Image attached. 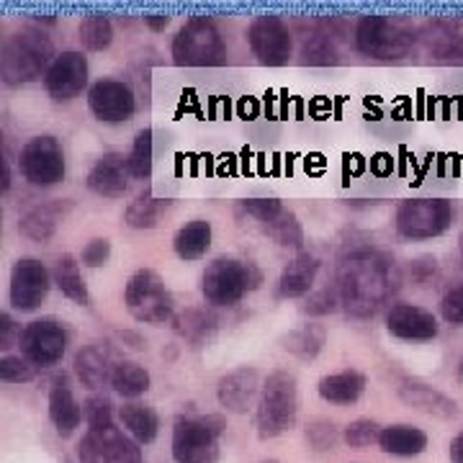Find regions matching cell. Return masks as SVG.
Returning a JSON list of instances; mask_svg holds the SVG:
<instances>
[{"instance_id":"obj_1","label":"cell","mask_w":463,"mask_h":463,"mask_svg":"<svg viewBox=\"0 0 463 463\" xmlns=\"http://www.w3.org/2000/svg\"><path fill=\"white\" fill-rule=\"evenodd\" d=\"M402 273L397 260L379 248L347 250L337 263L335 291L340 298V309L353 319H368L383 309L399 291Z\"/></svg>"},{"instance_id":"obj_2","label":"cell","mask_w":463,"mask_h":463,"mask_svg":"<svg viewBox=\"0 0 463 463\" xmlns=\"http://www.w3.org/2000/svg\"><path fill=\"white\" fill-rule=\"evenodd\" d=\"M54 44L44 29L39 26H21L3 39L0 47V80L8 88H18L44 78L54 62Z\"/></svg>"},{"instance_id":"obj_3","label":"cell","mask_w":463,"mask_h":463,"mask_svg":"<svg viewBox=\"0 0 463 463\" xmlns=\"http://www.w3.org/2000/svg\"><path fill=\"white\" fill-rule=\"evenodd\" d=\"M298 414V386L291 371H273L263 381V392L258 397V435L263 440L279 438L294 428Z\"/></svg>"},{"instance_id":"obj_4","label":"cell","mask_w":463,"mask_h":463,"mask_svg":"<svg viewBox=\"0 0 463 463\" xmlns=\"http://www.w3.org/2000/svg\"><path fill=\"white\" fill-rule=\"evenodd\" d=\"M263 283L258 265L240 258H216L201 276V294L212 307H234Z\"/></svg>"},{"instance_id":"obj_5","label":"cell","mask_w":463,"mask_h":463,"mask_svg":"<svg viewBox=\"0 0 463 463\" xmlns=\"http://www.w3.org/2000/svg\"><path fill=\"white\" fill-rule=\"evenodd\" d=\"M170 57L178 67H216L227 60L224 36L209 16H191L173 36Z\"/></svg>"},{"instance_id":"obj_6","label":"cell","mask_w":463,"mask_h":463,"mask_svg":"<svg viewBox=\"0 0 463 463\" xmlns=\"http://www.w3.org/2000/svg\"><path fill=\"white\" fill-rule=\"evenodd\" d=\"M420 33L402 26L397 21L381 14L364 16L355 26V50L364 57L381 60V62H397L404 60L414 50Z\"/></svg>"},{"instance_id":"obj_7","label":"cell","mask_w":463,"mask_h":463,"mask_svg":"<svg viewBox=\"0 0 463 463\" xmlns=\"http://www.w3.org/2000/svg\"><path fill=\"white\" fill-rule=\"evenodd\" d=\"M222 414L178 417L173 428L175 463H219V438L224 435Z\"/></svg>"},{"instance_id":"obj_8","label":"cell","mask_w":463,"mask_h":463,"mask_svg":"<svg viewBox=\"0 0 463 463\" xmlns=\"http://www.w3.org/2000/svg\"><path fill=\"white\" fill-rule=\"evenodd\" d=\"M127 312L142 325H165L175 317V301L157 270L139 268L124 286Z\"/></svg>"},{"instance_id":"obj_9","label":"cell","mask_w":463,"mask_h":463,"mask_svg":"<svg viewBox=\"0 0 463 463\" xmlns=\"http://www.w3.org/2000/svg\"><path fill=\"white\" fill-rule=\"evenodd\" d=\"M456 209L448 199H407L397 206L394 227L404 240H432L450 230Z\"/></svg>"},{"instance_id":"obj_10","label":"cell","mask_w":463,"mask_h":463,"mask_svg":"<svg viewBox=\"0 0 463 463\" xmlns=\"http://www.w3.org/2000/svg\"><path fill=\"white\" fill-rule=\"evenodd\" d=\"M18 173L36 188H52L65 181L67 163L60 139L52 134L32 137L18 152Z\"/></svg>"},{"instance_id":"obj_11","label":"cell","mask_w":463,"mask_h":463,"mask_svg":"<svg viewBox=\"0 0 463 463\" xmlns=\"http://www.w3.org/2000/svg\"><path fill=\"white\" fill-rule=\"evenodd\" d=\"M21 355L33 365V368H52L65 358L67 350V330L65 325L54 317H42L29 322L21 330Z\"/></svg>"},{"instance_id":"obj_12","label":"cell","mask_w":463,"mask_h":463,"mask_svg":"<svg viewBox=\"0 0 463 463\" xmlns=\"http://www.w3.org/2000/svg\"><path fill=\"white\" fill-rule=\"evenodd\" d=\"M245 36H248L250 52L258 57L260 65H288L291 52H294V39H291V32H288V26L281 16H273V14L255 16L250 21Z\"/></svg>"},{"instance_id":"obj_13","label":"cell","mask_w":463,"mask_h":463,"mask_svg":"<svg viewBox=\"0 0 463 463\" xmlns=\"http://www.w3.org/2000/svg\"><path fill=\"white\" fill-rule=\"evenodd\" d=\"M52 283H54V279H52V273L42 260H36V258H18L14 268H11L8 301L21 315L36 312L44 304L47 294H50Z\"/></svg>"},{"instance_id":"obj_14","label":"cell","mask_w":463,"mask_h":463,"mask_svg":"<svg viewBox=\"0 0 463 463\" xmlns=\"http://www.w3.org/2000/svg\"><path fill=\"white\" fill-rule=\"evenodd\" d=\"M80 463H142V448L121 428L88 430L78 446Z\"/></svg>"},{"instance_id":"obj_15","label":"cell","mask_w":463,"mask_h":463,"mask_svg":"<svg viewBox=\"0 0 463 463\" xmlns=\"http://www.w3.org/2000/svg\"><path fill=\"white\" fill-rule=\"evenodd\" d=\"M88 109L103 124H124L137 111V96L124 80L100 78L88 88Z\"/></svg>"},{"instance_id":"obj_16","label":"cell","mask_w":463,"mask_h":463,"mask_svg":"<svg viewBox=\"0 0 463 463\" xmlns=\"http://www.w3.org/2000/svg\"><path fill=\"white\" fill-rule=\"evenodd\" d=\"M85 85H88V57L78 50L57 54L44 75V90L54 103L78 99Z\"/></svg>"},{"instance_id":"obj_17","label":"cell","mask_w":463,"mask_h":463,"mask_svg":"<svg viewBox=\"0 0 463 463\" xmlns=\"http://www.w3.org/2000/svg\"><path fill=\"white\" fill-rule=\"evenodd\" d=\"M386 330L392 337L407 340V343H428L438 337L440 325L428 309L399 301V304H392L386 312Z\"/></svg>"},{"instance_id":"obj_18","label":"cell","mask_w":463,"mask_h":463,"mask_svg":"<svg viewBox=\"0 0 463 463\" xmlns=\"http://www.w3.org/2000/svg\"><path fill=\"white\" fill-rule=\"evenodd\" d=\"M260 392H263L260 373L252 365H240L230 373H224L216 383V399L232 414L248 412L255 397H260Z\"/></svg>"},{"instance_id":"obj_19","label":"cell","mask_w":463,"mask_h":463,"mask_svg":"<svg viewBox=\"0 0 463 463\" xmlns=\"http://www.w3.org/2000/svg\"><path fill=\"white\" fill-rule=\"evenodd\" d=\"M70 212H72V201L70 199H52L44 201V203H36L18 219V232L26 240L44 245L54 237L57 227L65 222V216Z\"/></svg>"},{"instance_id":"obj_20","label":"cell","mask_w":463,"mask_h":463,"mask_svg":"<svg viewBox=\"0 0 463 463\" xmlns=\"http://www.w3.org/2000/svg\"><path fill=\"white\" fill-rule=\"evenodd\" d=\"M132 173L127 167V155L106 152L88 173V188L103 199H121L129 191Z\"/></svg>"},{"instance_id":"obj_21","label":"cell","mask_w":463,"mask_h":463,"mask_svg":"<svg viewBox=\"0 0 463 463\" xmlns=\"http://www.w3.org/2000/svg\"><path fill=\"white\" fill-rule=\"evenodd\" d=\"M116 364L114 350L106 343H88L75 353L72 368L85 389H100L103 383H111Z\"/></svg>"},{"instance_id":"obj_22","label":"cell","mask_w":463,"mask_h":463,"mask_svg":"<svg viewBox=\"0 0 463 463\" xmlns=\"http://www.w3.org/2000/svg\"><path fill=\"white\" fill-rule=\"evenodd\" d=\"M83 417V407L75 399L72 386L67 383L65 376H57V379L52 381L50 389V420L52 425H54V430L60 432L62 438H67V435H72L80 428Z\"/></svg>"},{"instance_id":"obj_23","label":"cell","mask_w":463,"mask_h":463,"mask_svg":"<svg viewBox=\"0 0 463 463\" xmlns=\"http://www.w3.org/2000/svg\"><path fill=\"white\" fill-rule=\"evenodd\" d=\"M319 258L301 250L291 263L286 265L279 276V286H276V294L281 298H301L309 297L312 288H315L317 273H319Z\"/></svg>"},{"instance_id":"obj_24","label":"cell","mask_w":463,"mask_h":463,"mask_svg":"<svg viewBox=\"0 0 463 463\" xmlns=\"http://www.w3.org/2000/svg\"><path fill=\"white\" fill-rule=\"evenodd\" d=\"M399 399L417 412L432 414V417H456V412H458L453 399L428 386V383H422V381H402Z\"/></svg>"},{"instance_id":"obj_25","label":"cell","mask_w":463,"mask_h":463,"mask_svg":"<svg viewBox=\"0 0 463 463\" xmlns=\"http://www.w3.org/2000/svg\"><path fill=\"white\" fill-rule=\"evenodd\" d=\"M365 386H368V381H365L361 371L345 368V371H337V373H330V376H322L319 383H317V392L325 402L345 407V404H355L358 399L364 397Z\"/></svg>"},{"instance_id":"obj_26","label":"cell","mask_w":463,"mask_h":463,"mask_svg":"<svg viewBox=\"0 0 463 463\" xmlns=\"http://www.w3.org/2000/svg\"><path fill=\"white\" fill-rule=\"evenodd\" d=\"M212 237H214V232H212V222H206V219H191V222H185L181 230L175 232V237H173V250H175V255L185 260V263H194V260H201L209 248H212Z\"/></svg>"},{"instance_id":"obj_27","label":"cell","mask_w":463,"mask_h":463,"mask_svg":"<svg viewBox=\"0 0 463 463\" xmlns=\"http://www.w3.org/2000/svg\"><path fill=\"white\" fill-rule=\"evenodd\" d=\"M379 446L383 453L389 456H399V458H412L425 453L428 448V432L412 428V425H389L381 430Z\"/></svg>"},{"instance_id":"obj_28","label":"cell","mask_w":463,"mask_h":463,"mask_svg":"<svg viewBox=\"0 0 463 463\" xmlns=\"http://www.w3.org/2000/svg\"><path fill=\"white\" fill-rule=\"evenodd\" d=\"M420 42L438 60H458L463 57V36L456 26L446 21H432L420 29Z\"/></svg>"},{"instance_id":"obj_29","label":"cell","mask_w":463,"mask_h":463,"mask_svg":"<svg viewBox=\"0 0 463 463\" xmlns=\"http://www.w3.org/2000/svg\"><path fill=\"white\" fill-rule=\"evenodd\" d=\"M118 422L139 446H149L157 438V432H160V417H157V412L152 407L142 404V402L124 404L118 410Z\"/></svg>"},{"instance_id":"obj_30","label":"cell","mask_w":463,"mask_h":463,"mask_svg":"<svg viewBox=\"0 0 463 463\" xmlns=\"http://www.w3.org/2000/svg\"><path fill=\"white\" fill-rule=\"evenodd\" d=\"M52 279H54V286L62 291V297L80 304V307L90 304V294H88V286H85L83 273H80V263L75 255H70V252L60 255L54 263V270H52Z\"/></svg>"},{"instance_id":"obj_31","label":"cell","mask_w":463,"mask_h":463,"mask_svg":"<svg viewBox=\"0 0 463 463\" xmlns=\"http://www.w3.org/2000/svg\"><path fill=\"white\" fill-rule=\"evenodd\" d=\"M327 343V330L317 322H307L297 330L286 332L281 337V347L286 353L297 355L301 361H315Z\"/></svg>"},{"instance_id":"obj_32","label":"cell","mask_w":463,"mask_h":463,"mask_svg":"<svg viewBox=\"0 0 463 463\" xmlns=\"http://www.w3.org/2000/svg\"><path fill=\"white\" fill-rule=\"evenodd\" d=\"M216 325H219V319L212 312L196 309V307H191V309L173 317V330L178 332L183 340L191 343L194 347L203 345L216 332Z\"/></svg>"},{"instance_id":"obj_33","label":"cell","mask_w":463,"mask_h":463,"mask_svg":"<svg viewBox=\"0 0 463 463\" xmlns=\"http://www.w3.org/2000/svg\"><path fill=\"white\" fill-rule=\"evenodd\" d=\"M170 209V201L152 196V191H142L124 212V224L132 230H155L160 216Z\"/></svg>"},{"instance_id":"obj_34","label":"cell","mask_w":463,"mask_h":463,"mask_svg":"<svg viewBox=\"0 0 463 463\" xmlns=\"http://www.w3.org/2000/svg\"><path fill=\"white\" fill-rule=\"evenodd\" d=\"M149 371L145 365L134 364V361H118L114 368V376H111V389H114L118 397L124 399H137L149 392Z\"/></svg>"},{"instance_id":"obj_35","label":"cell","mask_w":463,"mask_h":463,"mask_svg":"<svg viewBox=\"0 0 463 463\" xmlns=\"http://www.w3.org/2000/svg\"><path fill=\"white\" fill-rule=\"evenodd\" d=\"M78 33H80V44L83 50L88 52H103L111 47L114 42V24L111 18L100 11H90L80 18V26H78Z\"/></svg>"},{"instance_id":"obj_36","label":"cell","mask_w":463,"mask_h":463,"mask_svg":"<svg viewBox=\"0 0 463 463\" xmlns=\"http://www.w3.org/2000/svg\"><path fill=\"white\" fill-rule=\"evenodd\" d=\"M263 232L276 245H281V248H294L298 252L304 248V230L298 224L297 214L288 212V209H283L281 214L273 216L263 227Z\"/></svg>"},{"instance_id":"obj_37","label":"cell","mask_w":463,"mask_h":463,"mask_svg":"<svg viewBox=\"0 0 463 463\" xmlns=\"http://www.w3.org/2000/svg\"><path fill=\"white\" fill-rule=\"evenodd\" d=\"M152 165H155V132L152 129H142L134 137V145L127 155V167L137 181H147L152 175Z\"/></svg>"},{"instance_id":"obj_38","label":"cell","mask_w":463,"mask_h":463,"mask_svg":"<svg viewBox=\"0 0 463 463\" xmlns=\"http://www.w3.org/2000/svg\"><path fill=\"white\" fill-rule=\"evenodd\" d=\"M301 57H304V65H335L337 62V52H335V44L330 42V36L319 33V36H309L304 42V50H301Z\"/></svg>"},{"instance_id":"obj_39","label":"cell","mask_w":463,"mask_h":463,"mask_svg":"<svg viewBox=\"0 0 463 463\" xmlns=\"http://www.w3.org/2000/svg\"><path fill=\"white\" fill-rule=\"evenodd\" d=\"M39 368H33L24 355H3L0 358V381L5 383H29L36 376Z\"/></svg>"},{"instance_id":"obj_40","label":"cell","mask_w":463,"mask_h":463,"mask_svg":"<svg viewBox=\"0 0 463 463\" xmlns=\"http://www.w3.org/2000/svg\"><path fill=\"white\" fill-rule=\"evenodd\" d=\"M88 430H103L114 425V404L106 397H90L83 404Z\"/></svg>"},{"instance_id":"obj_41","label":"cell","mask_w":463,"mask_h":463,"mask_svg":"<svg viewBox=\"0 0 463 463\" xmlns=\"http://www.w3.org/2000/svg\"><path fill=\"white\" fill-rule=\"evenodd\" d=\"M381 430L383 428H379L373 420H355L343 430V440L350 448H368L371 443H379Z\"/></svg>"},{"instance_id":"obj_42","label":"cell","mask_w":463,"mask_h":463,"mask_svg":"<svg viewBox=\"0 0 463 463\" xmlns=\"http://www.w3.org/2000/svg\"><path fill=\"white\" fill-rule=\"evenodd\" d=\"M337 309H340V298H337L335 286H327L322 291H312L304 301V307H301V312L307 317H327L332 312H337Z\"/></svg>"},{"instance_id":"obj_43","label":"cell","mask_w":463,"mask_h":463,"mask_svg":"<svg viewBox=\"0 0 463 463\" xmlns=\"http://www.w3.org/2000/svg\"><path fill=\"white\" fill-rule=\"evenodd\" d=\"M286 209L279 199H245L240 201V212L255 219L260 227H265L273 216H279Z\"/></svg>"},{"instance_id":"obj_44","label":"cell","mask_w":463,"mask_h":463,"mask_svg":"<svg viewBox=\"0 0 463 463\" xmlns=\"http://www.w3.org/2000/svg\"><path fill=\"white\" fill-rule=\"evenodd\" d=\"M307 440L315 450H332L335 443L340 440V432L330 420H315L307 425Z\"/></svg>"},{"instance_id":"obj_45","label":"cell","mask_w":463,"mask_h":463,"mask_svg":"<svg viewBox=\"0 0 463 463\" xmlns=\"http://www.w3.org/2000/svg\"><path fill=\"white\" fill-rule=\"evenodd\" d=\"M440 315L448 325H463V281L453 288H448L440 301Z\"/></svg>"},{"instance_id":"obj_46","label":"cell","mask_w":463,"mask_h":463,"mask_svg":"<svg viewBox=\"0 0 463 463\" xmlns=\"http://www.w3.org/2000/svg\"><path fill=\"white\" fill-rule=\"evenodd\" d=\"M109 258H111V240H106V237L90 240L80 252V260L88 268H100V265L109 263Z\"/></svg>"},{"instance_id":"obj_47","label":"cell","mask_w":463,"mask_h":463,"mask_svg":"<svg viewBox=\"0 0 463 463\" xmlns=\"http://www.w3.org/2000/svg\"><path fill=\"white\" fill-rule=\"evenodd\" d=\"M18 340H21V327L11 317V312H3L0 315V350H11Z\"/></svg>"},{"instance_id":"obj_48","label":"cell","mask_w":463,"mask_h":463,"mask_svg":"<svg viewBox=\"0 0 463 463\" xmlns=\"http://www.w3.org/2000/svg\"><path fill=\"white\" fill-rule=\"evenodd\" d=\"M145 24H147L152 32H163L167 24H170V16L167 14H145Z\"/></svg>"},{"instance_id":"obj_49","label":"cell","mask_w":463,"mask_h":463,"mask_svg":"<svg viewBox=\"0 0 463 463\" xmlns=\"http://www.w3.org/2000/svg\"><path fill=\"white\" fill-rule=\"evenodd\" d=\"M450 463H463V430L450 440Z\"/></svg>"},{"instance_id":"obj_50","label":"cell","mask_w":463,"mask_h":463,"mask_svg":"<svg viewBox=\"0 0 463 463\" xmlns=\"http://www.w3.org/2000/svg\"><path fill=\"white\" fill-rule=\"evenodd\" d=\"M458 248H461V255H463V230H461V240H458Z\"/></svg>"},{"instance_id":"obj_51","label":"cell","mask_w":463,"mask_h":463,"mask_svg":"<svg viewBox=\"0 0 463 463\" xmlns=\"http://www.w3.org/2000/svg\"><path fill=\"white\" fill-rule=\"evenodd\" d=\"M458 376H461V379H463V364L458 365Z\"/></svg>"},{"instance_id":"obj_52","label":"cell","mask_w":463,"mask_h":463,"mask_svg":"<svg viewBox=\"0 0 463 463\" xmlns=\"http://www.w3.org/2000/svg\"><path fill=\"white\" fill-rule=\"evenodd\" d=\"M263 463H279V461H276V458H270V461H263Z\"/></svg>"}]
</instances>
